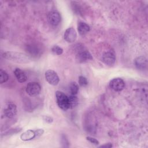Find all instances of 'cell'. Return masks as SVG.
Returning <instances> with one entry per match:
<instances>
[{
	"label": "cell",
	"instance_id": "obj_1",
	"mask_svg": "<svg viewBox=\"0 0 148 148\" xmlns=\"http://www.w3.org/2000/svg\"><path fill=\"white\" fill-rule=\"evenodd\" d=\"M2 56L6 60L18 64H28L32 61L28 55L20 52L5 51Z\"/></svg>",
	"mask_w": 148,
	"mask_h": 148
},
{
	"label": "cell",
	"instance_id": "obj_2",
	"mask_svg": "<svg viewBox=\"0 0 148 148\" xmlns=\"http://www.w3.org/2000/svg\"><path fill=\"white\" fill-rule=\"evenodd\" d=\"M56 97L57 103L60 108L64 110L69 109L68 97L66 95L60 91H57L56 92Z\"/></svg>",
	"mask_w": 148,
	"mask_h": 148
},
{
	"label": "cell",
	"instance_id": "obj_3",
	"mask_svg": "<svg viewBox=\"0 0 148 148\" xmlns=\"http://www.w3.org/2000/svg\"><path fill=\"white\" fill-rule=\"evenodd\" d=\"M26 92L31 97L38 95L41 90L40 86L36 82H29L26 87Z\"/></svg>",
	"mask_w": 148,
	"mask_h": 148
},
{
	"label": "cell",
	"instance_id": "obj_4",
	"mask_svg": "<svg viewBox=\"0 0 148 148\" xmlns=\"http://www.w3.org/2000/svg\"><path fill=\"white\" fill-rule=\"evenodd\" d=\"M46 80L52 86H56L60 82V78L57 73L51 69H49L45 72Z\"/></svg>",
	"mask_w": 148,
	"mask_h": 148
},
{
	"label": "cell",
	"instance_id": "obj_5",
	"mask_svg": "<svg viewBox=\"0 0 148 148\" xmlns=\"http://www.w3.org/2000/svg\"><path fill=\"white\" fill-rule=\"evenodd\" d=\"M109 86L114 91H120L124 89L125 87V83L122 79L120 77H116L110 81Z\"/></svg>",
	"mask_w": 148,
	"mask_h": 148
},
{
	"label": "cell",
	"instance_id": "obj_6",
	"mask_svg": "<svg viewBox=\"0 0 148 148\" xmlns=\"http://www.w3.org/2000/svg\"><path fill=\"white\" fill-rule=\"evenodd\" d=\"M92 57L90 53L87 50H81L79 51L76 56V60L79 63H83L87 62L89 60H92Z\"/></svg>",
	"mask_w": 148,
	"mask_h": 148
},
{
	"label": "cell",
	"instance_id": "obj_7",
	"mask_svg": "<svg viewBox=\"0 0 148 148\" xmlns=\"http://www.w3.org/2000/svg\"><path fill=\"white\" fill-rule=\"evenodd\" d=\"M47 20L51 25L56 26L61 21V16L57 11H51L47 15Z\"/></svg>",
	"mask_w": 148,
	"mask_h": 148
},
{
	"label": "cell",
	"instance_id": "obj_8",
	"mask_svg": "<svg viewBox=\"0 0 148 148\" xmlns=\"http://www.w3.org/2000/svg\"><path fill=\"white\" fill-rule=\"evenodd\" d=\"M77 38V34L75 29L73 27L68 28L64 32V38L69 43H72L75 41Z\"/></svg>",
	"mask_w": 148,
	"mask_h": 148
},
{
	"label": "cell",
	"instance_id": "obj_9",
	"mask_svg": "<svg viewBox=\"0 0 148 148\" xmlns=\"http://www.w3.org/2000/svg\"><path fill=\"white\" fill-rule=\"evenodd\" d=\"M115 60V55L112 51H108L104 53L102 56V62L108 65H112L114 64Z\"/></svg>",
	"mask_w": 148,
	"mask_h": 148
},
{
	"label": "cell",
	"instance_id": "obj_10",
	"mask_svg": "<svg viewBox=\"0 0 148 148\" xmlns=\"http://www.w3.org/2000/svg\"><path fill=\"white\" fill-rule=\"evenodd\" d=\"M16 114L17 107L14 103H9L5 108L4 114L6 117L9 119H12L16 115Z\"/></svg>",
	"mask_w": 148,
	"mask_h": 148
},
{
	"label": "cell",
	"instance_id": "obj_11",
	"mask_svg": "<svg viewBox=\"0 0 148 148\" xmlns=\"http://www.w3.org/2000/svg\"><path fill=\"white\" fill-rule=\"evenodd\" d=\"M134 64L137 69L139 70H144L147 68V60L144 56H139L135 58Z\"/></svg>",
	"mask_w": 148,
	"mask_h": 148
},
{
	"label": "cell",
	"instance_id": "obj_12",
	"mask_svg": "<svg viewBox=\"0 0 148 148\" xmlns=\"http://www.w3.org/2000/svg\"><path fill=\"white\" fill-rule=\"evenodd\" d=\"M13 72L18 82L24 83L27 81V75H25V72L21 69L17 68L14 69Z\"/></svg>",
	"mask_w": 148,
	"mask_h": 148
},
{
	"label": "cell",
	"instance_id": "obj_13",
	"mask_svg": "<svg viewBox=\"0 0 148 148\" xmlns=\"http://www.w3.org/2000/svg\"><path fill=\"white\" fill-rule=\"evenodd\" d=\"M77 30L79 34L82 36H83L90 31V27L87 23L80 21L78 23Z\"/></svg>",
	"mask_w": 148,
	"mask_h": 148
},
{
	"label": "cell",
	"instance_id": "obj_14",
	"mask_svg": "<svg viewBox=\"0 0 148 148\" xmlns=\"http://www.w3.org/2000/svg\"><path fill=\"white\" fill-rule=\"evenodd\" d=\"M35 136V131L33 130H27L20 135V139L23 141H27L34 139Z\"/></svg>",
	"mask_w": 148,
	"mask_h": 148
},
{
	"label": "cell",
	"instance_id": "obj_15",
	"mask_svg": "<svg viewBox=\"0 0 148 148\" xmlns=\"http://www.w3.org/2000/svg\"><path fill=\"white\" fill-rule=\"evenodd\" d=\"M68 97V106L69 109L75 108L79 103V99L75 95H70Z\"/></svg>",
	"mask_w": 148,
	"mask_h": 148
},
{
	"label": "cell",
	"instance_id": "obj_16",
	"mask_svg": "<svg viewBox=\"0 0 148 148\" xmlns=\"http://www.w3.org/2000/svg\"><path fill=\"white\" fill-rule=\"evenodd\" d=\"M69 91L72 95H76L79 91V86L75 82H72L69 85Z\"/></svg>",
	"mask_w": 148,
	"mask_h": 148
},
{
	"label": "cell",
	"instance_id": "obj_17",
	"mask_svg": "<svg viewBox=\"0 0 148 148\" xmlns=\"http://www.w3.org/2000/svg\"><path fill=\"white\" fill-rule=\"evenodd\" d=\"M9 79V76L6 71L3 69L0 70V83L2 84L6 82Z\"/></svg>",
	"mask_w": 148,
	"mask_h": 148
},
{
	"label": "cell",
	"instance_id": "obj_18",
	"mask_svg": "<svg viewBox=\"0 0 148 148\" xmlns=\"http://www.w3.org/2000/svg\"><path fill=\"white\" fill-rule=\"evenodd\" d=\"M51 51L56 55H61L63 53V49L61 47L55 45L51 48Z\"/></svg>",
	"mask_w": 148,
	"mask_h": 148
},
{
	"label": "cell",
	"instance_id": "obj_19",
	"mask_svg": "<svg viewBox=\"0 0 148 148\" xmlns=\"http://www.w3.org/2000/svg\"><path fill=\"white\" fill-rule=\"evenodd\" d=\"M20 131H21V128H12L10 129L8 131H7L6 132H4L3 135L6 136V135H13L14 134L19 132Z\"/></svg>",
	"mask_w": 148,
	"mask_h": 148
},
{
	"label": "cell",
	"instance_id": "obj_20",
	"mask_svg": "<svg viewBox=\"0 0 148 148\" xmlns=\"http://www.w3.org/2000/svg\"><path fill=\"white\" fill-rule=\"evenodd\" d=\"M88 84L87 79L83 76H80L79 77V84L82 87H84Z\"/></svg>",
	"mask_w": 148,
	"mask_h": 148
},
{
	"label": "cell",
	"instance_id": "obj_21",
	"mask_svg": "<svg viewBox=\"0 0 148 148\" xmlns=\"http://www.w3.org/2000/svg\"><path fill=\"white\" fill-rule=\"evenodd\" d=\"M86 139H87V140H88L90 143H92V144H94V145H98L99 143V141H98L97 139H96L95 138H92V137L87 136V137H86Z\"/></svg>",
	"mask_w": 148,
	"mask_h": 148
},
{
	"label": "cell",
	"instance_id": "obj_22",
	"mask_svg": "<svg viewBox=\"0 0 148 148\" xmlns=\"http://www.w3.org/2000/svg\"><path fill=\"white\" fill-rule=\"evenodd\" d=\"M35 131V138H39L40 136L42 135V134L44 132V130L43 129L39 128V129H37Z\"/></svg>",
	"mask_w": 148,
	"mask_h": 148
},
{
	"label": "cell",
	"instance_id": "obj_23",
	"mask_svg": "<svg viewBox=\"0 0 148 148\" xmlns=\"http://www.w3.org/2000/svg\"><path fill=\"white\" fill-rule=\"evenodd\" d=\"M43 119L45 122L49 123V124L51 123L53 121V117H51L49 116H43Z\"/></svg>",
	"mask_w": 148,
	"mask_h": 148
},
{
	"label": "cell",
	"instance_id": "obj_24",
	"mask_svg": "<svg viewBox=\"0 0 148 148\" xmlns=\"http://www.w3.org/2000/svg\"><path fill=\"white\" fill-rule=\"evenodd\" d=\"M113 146L112 144L110 143H106V144H104V145H101L99 146V147H106V148H110V147H112Z\"/></svg>",
	"mask_w": 148,
	"mask_h": 148
}]
</instances>
